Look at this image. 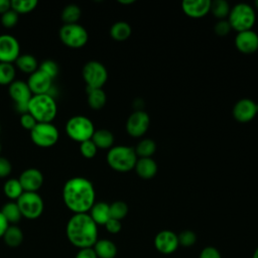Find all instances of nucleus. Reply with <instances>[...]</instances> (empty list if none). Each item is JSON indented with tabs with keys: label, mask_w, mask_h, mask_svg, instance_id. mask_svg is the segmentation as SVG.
Here are the masks:
<instances>
[{
	"label": "nucleus",
	"mask_w": 258,
	"mask_h": 258,
	"mask_svg": "<svg viewBox=\"0 0 258 258\" xmlns=\"http://www.w3.org/2000/svg\"><path fill=\"white\" fill-rule=\"evenodd\" d=\"M97 149H98L97 146L91 139L81 142L80 151H81V154L86 158H93L97 153Z\"/></svg>",
	"instance_id": "obj_37"
},
{
	"label": "nucleus",
	"mask_w": 258,
	"mask_h": 258,
	"mask_svg": "<svg viewBox=\"0 0 258 258\" xmlns=\"http://www.w3.org/2000/svg\"><path fill=\"white\" fill-rule=\"evenodd\" d=\"M15 64L21 72L29 75L38 69V63L36 58L29 53L20 54L15 60Z\"/></svg>",
	"instance_id": "obj_25"
},
{
	"label": "nucleus",
	"mask_w": 258,
	"mask_h": 258,
	"mask_svg": "<svg viewBox=\"0 0 258 258\" xmlns=\"http://www.w3.org/2000/svg\"><path fill=\"white\" fill-rule=\"evenodd\" d=\"M27 112L37 123H51L57 112L56 102L49 94L32 95L27 105Z\"/></svg>",
	"instance_id": "obj_3"
},
{
	"label": "nucleus",
	"mask_w": 258,
	"mask_h": 258,
	"mask_svg": "<svg viewBox=\"0 0 258 258\" xmlns=\"http://www.w3.org/2000/svg\"><path fill=\"white\" fill-rule=\"evenodd\" d=\"M82 76L88 89H102L108 79L105 66L97 60L88 61L83 67Z\"/></svg>",
	"instance_id": "obj_9"
},
{
	"label": "nucleus",
	"mask_w": 258,
	"mask_h": 258,
	"mask_svg": "<svg viewBox=\"0 0 258 258\" xmlns=\"http://www.w3.org/2000/svg\"><path fill=\"white\" fill-rule=\"evenodd\" d=\"M75 258H98V257L92 247V248L80 249Z\"/></svg>",
	"instance_id": "obj_45"
},
{
	"label": "nucleus",
	"mask_w": 258,
	"mask_h": 258,
	"mask_svg": "<svg viewBox=\"0 0 258 258\" xmlns=\"http://www.w3.org/2000/svg\"><path fill=\"white\" fill-rule=\"evenodd\" d=\"M106 230L111 233V234H117L120 232L122 226H121V222L118 221V220H115V219H112L110 218L108 220V222L104 225Z\"/></svg>",
	"instance_id": "obj_44"
},
{
	"label": "nucleus",
	"mask_w": 258,
	"mask_h": 258,
	"mask_svg": "<svg viewBox=\"0 0 258 258\" xmlns=\"http://www.w3.org/2000/svg\"><path fill=\"white\" fill-rule=\"evenodd\" d=\"M0 152H1V144H0Z\"/></svg>",
	"instance_id": "obj_51"
},
{
	"label": "nucleus",
	"mask_w": 258,
	"mask_h": 258,
	"mask_svg": "<svg viewBox=\"0 0 258 258\" xmlns=\"http://www.w3.org/2000/svg\"><path fill=\"white\" fill-rule=\"evenodd\" d=\"M156 150V144L153 140L151 139H143L141 140L135 149L136 155L142 157H151V155L155 152Z\"/></svg>",
	"instance_id": "obj_33"
},
{
	"label": "nucleus",
	"mask_w": 258,
	"mask_h": 258,
	"mask_svg": "<svg viewBox=\"0 0 258 258\" xmlns=\"http://www.w3.org/2000/svg\"><path fill=\"white\" fill-rule=\"evenodd\" d=\"M90 217L97 225H105L110 217V207L107 203H95L90 210Z\"/></svg>",
	"instance_id": "obj_21"
},
{
	"label": "nucleus",
	"mask_w": 258,
	"mask_h": 258,
	"mask_svg": "<svg viewBox=\"0 0 258 258\" xmlns=\"http://www.w3.org/2000/svg\"><path fill=\"white\" fill-rule=\"evenodd\" d=\"M8 93L16 105V109L21 113H27V105L32 97L27 83L21 80L13 81L8 88Z\"/></svg>",
	"instance_id": "obj_11"
},
{
	"label": "nucleus",
	"mask_w": 258,
	"mask_h": 258,
	"mask_svg": "<svg viewBox=\"0 0 258 258\" xmlns=\"http://www.w3.org/2000/svg\"><path fill=\"white\" fill-rule=\"evenodd\" d=\"M118 2L121 4H132L134 2V0H119Z\"/></svg>",
	"instance_id": "obj_48"
},
{
	"label": "nucleus",
	"mask_w": 258,
	"mask_h": 258,
	"mask_svg": "<svg viewBox=\"0 0 258 258\" xmlns=\"http://www.w3.org/2000/svg\"><path fill=\"white\" fill-rule=\"evenodd\" d=\"M58 34L60 41L72 48H80L84 46L89 38L86 28L78 23L63 24L60 27Z\"/></svg>",
	"instance_id": "obj_8"
},
{
	"label": "nucleus",
	"mask_w": 258,
	"mask_h": 258,
	"mask_svg": "<svg viewBox=\"0 0 258 258\" xmlns=\"http://www.w3.org/2000/svg\"><path fill=\"white\" fill-rule=\"evenodd\" d=\"M82 14L81 8L76 4H69L63 7L61 11V20L64 24L77 23Z\"/></svg>",
	"instance_id": "obj_30"
},
{
	"label": "nucleus",
	"mask_w": 258,
	"mask_h": 258,
	"mask_svg": "<svg viewBox=\"0 0 258 258\" xmlns=\"http://www.w3.org/2000/svg\"><path fill=\"white\" fill-rule=\"evenodd\" d=\"M2 237L4 243L11 248H16L20 246L23 241V233L21 229L15 225H9Z\"/></svg>",
	"instance_id": "obj_23"
},
{
	"label": "nucleus",
	"mask_w": 258,
	"mask_h": 258,
	"mask_svg": "<svg viewBox=\"0 0 258 258\" xmlns=\"http://www.w3.org/2000/svg\"><path fill=\"white\" fill-rule=\"evenodd\" d=\"M58 130L52 123H36L30 130V138L32 142L39 147L53 146L58 140Z\"/></svg>",
	"instance_id": "obj_10"
},
{
	"label": "nucleus",
	"mask_w": 258,
	"mask_h": 258,
	"mask_svg": "<svg viewBox=\"0 0 258 258\" xmlns=\"http://www.w3.org/2000/svg\"><path fill=\"white\" fill-rule=\"evenodd\" d=\"M9 9H11L10 1L9 0H0V14L5 13Z\"/></svg>",
	"instance_id": "obj_47"
},
{
	"label": "nucleus",
	"mask_w": 258,
	"mask_h": 258,
	"mask_svg": "<svg viewBox=\"0 0 258 258\" xmlns=\"http://www.w3.org/2000/svg\"><path fill=\"white\" fill-rule=\"evenodd\" d=\"M109 207H110V217L118 221H121L122 219H124L128 213V206L122 201L114 202L113 204L109 205Z\"/></svg>",
	"instance_id": "obj_35"
},
{
	"label": "nucleus",
	"mask_w": 258,
	"mask_h": 258,
	"mask_svg": "<svg viewBox=\"0 0 258 258\" xmlns=\"http://www.w3.org/2000/svg\"><path fill=\"white\" fill-rule=\"evenodd\" d=\"M150 119L147 113L138 110L132 113L126 122V130L129 135L133 137L142 136L148 129Z\"/></svg>",
	"instance_id": "obj_13"
},
{
	"label": "nucleus",
	"mask_w": 258,
	"mask_h": 258,
	"mask_svg": "<svg viewBox=\"0 0 258 258\" xmlns=\"http://www.w3.org/2000/svg\"><path fill=\"white\" fill-rule=\"evenodd\" d=\"M16 204L22 217L28 220H34L40 217L44 208L42 198L37 192L31 191H23L17 199Z\"/></svg>",
	"instance_id": "obj_7"
},
{
	"label": "nucleus",
	"mask_w": 258,
	"mask_h": 258,
	"mask_svg": "<svg viewBox=\"0 0 258 258\" xmlns=\"http://www.w3.org/2000/svg\"><path fill=\"white\" fill-rule=\"evenodd\" d=\"M15 67L13 63L0 62V85H10L15 81Z\"/></svg>",
	"instance_id": "obj_31"
},
{
	"label": "nucleus",
	"mask_w": 258,
	"mask_h": 258,
	"mask_svg": "<svg viewBox=\"0 0 258 258\" xmlns=\"http://www.w3.org/2000/svg\"><path fill=\"white\" fill-rule=\"evenodd\" d=\"M252 258H258V247H257V249L255 250V252H254Z\"/></svg>",
	"instance_id": "obj_49"
},
{
	"label": "nucleus",
	"mask_w": 258,
	"mask_h": 258,
	"mask_svg": "<svg viewBox=\"0 0 258 258\" xmlns=\"http://www.w3.org/2000/svg\"><path fill=\"white\" fill-rule=\"evenodd\" d=\"M66 132L72 140L81 143L92 138L95 128L93 122L88 117L77 115L67 121Z\"/></svg>",
	"instance_id": "obj_6"
},
{
	"label": "nucleus",
	"mask_w": 258,
	"mask_h": 258,
	"mask_svg": "<svg viewBox=\"0 0 258 258\" xmlns=\"http://www.w3.org/2000/svg\"><path fill=\"white\" fill-rule=\"evenodd\" d=\"M26 83L32 95H42L48 94V91L51 88L52 79L37 69L29 75Z\"/></svg>",
	"instance_id": "obj_15"
},
{
	"label": "nucleus",
	"mask_w": 258,
	"mask_h": 258,
	"mask_svg": "<svg viewBox=\"0 0 258 258\" xmlns=\"http://www.w3.org/2000/svg\"><path fill=\"white\" fill-rule=\"evenodd\" d=\"M36 0H11V9L14 10L17 14L19 13H28L32 11L36 5H37Z\"/></svg>",
	"instance_id": "obj_34"
},
{
	"label": "nucleus",
	"mask_w": 258,
	"mask_h": 258,
	"mask_svg": "<svg viewBox=\"0 0 258 258\" xmlns=\"http://www.w3.org/2000/svg\"><path fill=\"white\" fill-rule=\"evenodd\" d=\"M12 171V165L10 161L3 157L0 156V177H7Z\"/></svg>",
	"instance_id": "obj_42"
},
{
	"label": "nucleus",
	"mask_w": 258,
	"mask_h": 258,
	"mask_svg": "<svg viewBox=\"0 0 258 258\" xmlns=\"http://www.w3.org/2000/svg\"><path fill=\"white\" fill-rule=\"evenodd\" d=\"M8 226H9L8 222L6 221V219L3 217V215L0 212V237L3 236V234L5 233V231L8 228Z\"/></svg>",
	"instance_id": "obj_46"
},
{
	"label": "nucleus",
	"mask_w": 258,
	"mask_h": 258,
	"mask_svg": "<svg viewBox=\"0 0 258 258\" xmlns=\"http://www.w3.org/2000/svg\"><path fill=\"white\" fill-rule=\"evenodd\" d=\"M230 5L226 0H215L211 1V7L210 11L213 13V15L221 20H223L225 17H227L230 13Z\"/></svg>",
	"instance_id": "obj_32"
},
{
	"label": "nucleus",
	"mask_w": 258,
	"mask_h": 258,
	"mask_svg": "<svg viewBox=\"0 0 258 258\" xmlns=\"http://www.w3.org/2000/svg\"><path fill=\"white\" fill-rule=\"evenodd\" d=\"M210 0H184L181 3L182 11L191 18L205 16L210 11Z\"/></svg>",
	"instance_id": "obj_19"
},
{
	"label": "nucleus",
	"mask_w": 258,
	"mask_h": 258,
	"mask_svg": "<svg viewBox=\"0 0 258 258\" xmlns=\"http://www.w3.org/2000/svg\"><path fill=\"white\" fill-rule=\"evenodd\" d=\"M228 16L231 27L238 32L250 30L256 20L254 8L246 3L236 4L231 8Z\"/></svg>",
	"instance_id": "obj_5"
},
{
	"label": "nucleus",
	"mask_w": 258,
	"mask_h": 258,
	"mask_svg": "<svg viewBox=\"0 0 258 258\" xmlns=\"http://www.w3.org/2000/svg\"><path fill=\"white\" fill-rule=\"evenodd\" d=\"M36 120L27 112V113H23L20 116V124L24 129L27 130H31L35 125H36Z\"/></svg>",
	"instance_id": "obj_41"
},
{
	"label": "nucleus",
	"mask_w": 258,
	"mask_h": 258,
	"mask_svg": "<svg viewBox=\"0 0 258 258\" xmlns=\"http://www.w3.org/2000/svg\"><path fill=\"white\" fill-rule=\"evenodd\" d=\"M258 112V104L250 99H241L233 109L234 118L242 123L251 121Z\"/></svg>",
	"instance_id": "obj_17"
},
{
	"label": "nucleus",
	"mask_w": 258,
	"mask_h": 258,
	"mask_svg": "<svg viewBox=\"0 0 258 258\" xmlns=\"http://www.w3.org/2000/svg\"><path fill=\"white\" fill-rule=\"evenodd\" d=\"M17 21H18V14L12 9H9L5 13L1 14V23L6 28H11L15 26Z\"/></svg>",
	"instance_id": "obj_39"
},
{
	"label": "nucleus",
	"mask_w": 258,
	"mask_h": 258,
	"mask_svg": "<svg viewBox=\"0 0 258 258\" xmlns=\"http://www.w3.org/2000/svg\"><path fill=\"white\" fill-rule=\"evenodd\" d=\"M91 140L95 143L97 148L107 149L112 147L114 143V136L107 129H99V130H95Z\"/></svg>",
	"instance_id": "obj_24"
},
{
	"label": "nucleus",
	"mask_w": 258,
	"mask_h": 258,
	"mask_svg": "<svg viewBox=\"0 0 258 258\" xmlns=\"http://www.w3.org/2000/svg\"><path fill=\"white\" fill-rule=\"evenodd\" d=\"M178 246L177 235L172 231H160L154 238V247L162 254H171L177 249Z\"/></svg>",
	"instance_id": "obj_16"
},
{
	"label": "nucleus",
	"mask_w": 258,
	"mask_h": 258,
	"mask_svg": "<svg viewBox=\"0 0 258 258\" xmlns=\"http://www.w3.org/2000/svg\"><path fill=\"white\" fill-rule=\"evenodd\" d=\"M4 195L10 200H16L23 194V188L18 178H8L3 185Z\"/></svg>",
	"instance_id": "obj_29"
},
{
	"label": "nucleus",
	"mask_w": 258,
	"mask_h": 258,
	"mask_svg": "<svg viewBox=\"0 0 258 258\" xmlns=\"http://www.w3.org/2000/svg\"><path fill=\"white\" fill-rule=\"evenodd\" d=\"M38 70H40L41 72H43L44 74H46L48 77H50L52 80L57 76L58 74V66L55 61L51 60V59H45L43 60L39 67Z\"/></svg>",
	"instance_id": "obj_36"
},
{
	"label": "nucleus",
	"mask_w": 258,
	"mask_h": 258,
	"mask_svg": "<svg viewBox=\"0 0 258 258\" xmlns=\"http://www.w3.org/2000/svg\"><path fill=\"white\" fill-rule=\"evenodd\" d=\"M95 197L94 185L86 177L75 176L63 184V203L74 214L88 213L95 204Z\"/></svg>",
	"instance_id": "obj_1"
},
{
	"label": "nucleus",
	"mask_w": 258,
	"mask_h": 258,
	"mask_svg": "<svg viewBox=\"0 0 258 258\" xmlns=\"http://www.w3.org/2000/svg\"><path fill=\"white\" fill-rule=\"evenodd\" d=\"M199 258H222L220 252L215 247L209 246L202 250Z\"/></svg>",
	"instance_id": "obj_43"
},
{
	"label": "nucleus",
	"mask_w": 258,
	"mask_h": 258,
	"mask_svg": "<svg viewBox=\"0 0 258 258\" xmlns=\"http://www.w3.org/2000/svg\"><path fill=\"white\" fill-rule=\"evenodd\" d=\"M3 217L6 219L8 224H16L20 221L22 215L20 213V210L16 204V202H8L6 203L2 209L0 210Z\"/></svg>",
	"instance_id": "obj_26"
},
{
	"label": "nucleus",
	"mask_w": 258,
	"mask_h": 258,
	"mask_svg": "<svg viewBox=\"0 0 258 258\" xmlns=\"http://www.w3.org/2000/svg\"><path fill=\"white\" fill-rule=\"evenodd\" d=\"M88 104L92 109L99 110L106 104V94L102 89H88Z\"/></svg>",
	"instance_id": "obj_28"
},
{
	"label": "nucleus",
	"mask_w": 258,
	"mask_h": 258,
	"mask_svg": "<svg viewBox=\"0 0 258 258\" xmlns=\"http://www.w3.org/2000/svg\"><path fill=\"white\" fill-rule=\"evenodd\" d=\"M231 28H232V27H231L229 21H228V20H225V19L218 21V22L216 23L215 27H214L216 34H218V35H220V36H225V35H227V34L230 32Z\"/></svg>",
	"instance_id": "obj_40"
},
{
	"label": "nucleus",
	"mask_w": 258,
	"mask_h": 258,
	"mask_svg": "<svg viewBox=\"0 0 258 258\" xmlns=\"http://www.w3.org/2000/svg\"><path fill=\"white\" fill-rule=\"evenodd\" d=\"M93 249L98 258H114L117 254V247L116 245L107 239L98 240Z\"/></svg>",
	"instance_id": "obj_22"
},
{
	"label": "nucleus",
	"mask_w": 258,
	"mask_h": 258,
	"mask_svg": "<svg viewBox=\"0 0 258 258\" xmlns=\"http://www.w3.org/2000/svg\"><path fill=\"white\" fill-rule=\"evenodd\" d=\"M137 155L129 146L117 145L111 147L107 153V162L111 168L120 172L130 171L135 167Z\"/></svg>",
	"instance_id": "obj_4"
},
{
	"label": "nucleus",
	"mask_w": 258,
	"mask_h": 258,
	"mask_svg": "<svg viewBox=\"0 0 258 258\" xmlns=\"http://www.w3.org/2000/svg\"><path fill=\"white\" fill-rule=\"evenodd\" d=\"M18 180L23 188V191L37 192L43 183V175L39 169L30 167L20 173Z\"/></svg>",
	"instance_id": "obj_14"
},
{
	"label": "nucleus",
	"mask_w": 258,
	"mask_h": 258,
	"mask_svg": "<svg viewBox=\"0 0 258 258\" xmlns=\"http://www.w3.org/2000/svg\"><path fill=\"white\" fill-rule=\"evenodd\" d=\"M235 45L243 53H253L258 49V34L251 29L238 32L235 37Z\"/></svg>",
	"instance_id": "obj_18"
},
{
	"label": "nucleus",
	"mask_w": 258,
	"mask_h": 258,
	"mask_svg": "<svg viewBox=\"0 0 258 258\" xmlns=\"http://www.w3.org/2000/svg\"><path fill=\"white\" fill-rule=\"evenodd\" d=\"M178 244L182 247H190L192 246L197 241L196 234L190 230L182 231L178 236Z\"/></svg>",
	"instance_id": "obj_38"
},
{
	"label": "nucleus",
	"mask_w": 258,
	"mask_h": 258,
	"mask_svg": "<svg viewBox=\"0 0 258 258\" xmlns=\"http://www.w3.org/2000/svg\"><path fill=\"white\" fill-rule=\"evenodd\" d=\"M20 55V45L13 35H0V62H15Z\"/></svg>",
	"instance_id": "obj_12"
},
{
	"label": "nucleus",
	"mask_w": 258,
	"mask_h": 258,
	"mask_svg": "<svg viewBox=\"0 0 258 258\" xmlns=\"http://www.w3.org/2000/svg\"><path fill=\"white\" fill-rule=\"evenodd\" d=\"M135 170L140 177L148 179L156 174L157 164L151 157H142L137 159L135 164Z\"/></svg>",
	"instance_id": "obj_20"
},
{
	"label": "nucleus",
	"mask_w": 258,
	"mask_h": 258,
	"mask_svg": "<svg viewBox=\"0 0 258 258\" xmlns=\"http://www.w3.org/2000/svg\"><path fill=\"white\" fill-rule=\"evenodd\" d=\"M255 5H256V7L258 8V0H256V1H255Z\"/></svg>",
	"instance_id": "obj_50"
},
{
	"label": "nucleus",
	"mask_w": 258,
	"mask_h": 258,
	"mask_svg": "<svg viewBox=\"0 0 258 258\" xmlns=\"http://www.w3.org/2000/svg\"><path fill=\"white\" fill-rule=\"evenodd\" d=\"M66 233L69 241L79 249L92 248L98 241L97 224L89 214H74L68 221Z\"/></svg>",
	"instance_id": "obj_2"
},
{
	"label": "nucleus",
	"mask_w": 258,
	"mask_h": 258,
	"mask_svg": "<svg viewBox=\"0 0 258 258\" xmlns=\"http://www.w3.org/2000/svg\"><path fill=\"white\" fill-rule=\"evenodd\" d=\"M131 34V27L125 21H117L110 28V35L117 41L126 40Z\"/></svg>",
	"instance_id": "obj_27"
},
{
	"label": "nucleus",
	"mask_w": 258,
	"mask_h": 258,
	"mask_svg": "<svg viewBox=\"0 0 258 258\" xmlns=\"http://www.w3.org/2000/svg\"><path fill=\"white\" fill-rule=\"evenodd\" d=\"M0 132H1V126H0Z\"/></svg>",
	"instance_id": "obj_52"
}]
</instances>
